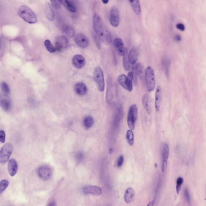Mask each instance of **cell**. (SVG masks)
I'll list each match as a JSON object with an SVG mask.
<instances>
[{"label":"cell","instance_id":"cell-3","mask_svg":"<svg viewBox=\"0 0 206 206\" xmlns=\"http://www.w3.org/2000/svg\"><path fill=\"white\" fill-rule=\"evenodd\" d=\"M145 78L148 92L154 91L156 86L155 73L151 67H147L145 72Z\"/></svg>","mask_w":206,"mask_h":206},{"label":"cell","instance_id":"cell-7","mask_svg":"<svg viewBox=\"0 0 206 206\" xmlns=\"http://www.w3.org/2000/svg\"><path fill=\"white\" fill-rule=\"evenodd\" d=\"M109 20V23L113 27H118L119 25L120 17L118 9L116 7H113L110 10Z\"/></svg>","mask_w":206,"mask_h":206},{"label":"cell","instance_id":"cell-8","mask_svg":"<svg viewBox=\"0 0 206 206\" xmlns=\"http://www.w3.org/2000/svg\"><path fill=\"white\" fill-rule=\"evenodd\" d=\"M169 156V148L168 144L165 143L163 144L162 150V164L161 171L165 173L167 169V161Z\"/></svg>","mask_w":206,"mask_h":206},{"label":"cell","instance_id":"cell-24","mask_svg":"<svg viewBox=\"0 0 206 206\" xmlns=\"http://www.w3.org/2000/svg\"><path fill=\"white\" fill-rule=\"evenodd\" d=\"M123 64L124 68L126 71H129L130 70V62L129 61L128 54V51L126 49H125L124 54L123 55Z\"/></svg>","mask_w":206,"mask_h":206},{"label":"cell","instance_id":"cell-30","mask_svg":"<svg viewBox=\"0 0 206 206\" xmlns=\"http://www.w3.org/2000/svg\"><path fill=\"white\" fill-rule=\"evenodd\" d=\"M126 137L130 145L133 146L134 142V135L132 130H129L127 131L126 134Z\"/></svg>","mask_w":206,"mask_h":206},{"label":"cell","instance_id":"cell-27","mask_svg":"<svg viewBox=\"0 0 206 206\" xmlns=\"http://www.w3.org/2000/svg\"><path fill=\"white\" fill-rule=\"evenodd\" d=\"M1 105L4 110L6 111H9L11 107V101L8 98H3L1 99Z\"/></svg>","mask_w":206,"mask_h":206},{"label":"cell","instance_id":"cell-22","mask_svg":"<svg viewBox=\"0 0 206 206\" xmlns=\"http://www.w3.org/2000/svg\"><path fill=\"white\" fill-rule=\"evenodd\" d=\"M63 32L67 36L69 37H73L75 35V31L73 27L68 25H64L63 26Z\"/></svg>","mask_w":206,"mask_h":206},{"label":"cell","instance_id":"cell-18","mask_svg":"<svg viewBox=\"0 0 206 206\" xmlns=\"http://www.w3.org/2000/svg\"><path fill=\"white\" fill-rule=\"evenodd\" d=\"M18 169V165L15 159H11L8 163V170L9 174L12 176H14L17 173Z\"/></svg>","mask_w":206,"mask_h":206},{"label":"cell","instance_id":"cell-28","mask_svg":"<svg viewBox=\"0 0 206 206\" xmlns=\"http://www.w3.org/2000/svg\"><path fill=\"white\" fill-rule=\"evenodd\" d=\"M61 3L67 8V10L72 12H76V8L71 2L68 0L60 1Z\"/></svg>","mask_w":206,"mask_h":206},{"label":"cell","instance_id":"cell-47","mask_svg":"<svg viewBox=\"0 0 206 206\" xmlns=\"http://www.w3.org/2000/svg\"><path fill=\"white\" fill-rule=\"evenodd\" d=\"M155 201L153 200L152 201L150 202V203H149L147 206H154V205H155Z\"/></svg>","mask_w":206,"mask_h":206},{"label":"cell","instance_id":"cell-35","mask_svg":"<svg viewBox=\"0 0 206 206\" xmlns=\"http://www.w3.org/2000/svg\"><path fill=\"white\" fill-rule=\"evenodd\" d=\"M9 185V182L7 180L3 179L0 182V193L1 194L5 190Z\"/></svg>","mask_w":206,"mask_h":206},{"label":"cell","instance_id":"cell-33","mask_svg":"<svg viewBox=\"0 0 206 206\" xmlns=\"http://www.w3.org/2000/svg\"><path fill=\"white\" fill-rule=\"evenodd\" d=\"M44 45L46 49L50 53H54L56 51V48L54 47L48 39H46L44 41Z\"/></svg>","mask_w":206,"mask_h":206},{"label":"cell","instance_id":"cell-40","mask_svg":"<svg viewBox=\"0 0 206 206\" xmlns=\"http://www.w3.org/2000/svg\"><path fill=\"white\" fill-rule=\"evenodd\" d=\"M184 198L186 200L187 202L188 203H190V196L188 188L184 189Z\"/></svg>","mask_w":206,"mask_h":206},{"label":"cell","instance_id":"cell-17","mask_svg":"<svg viewBox=\"0 0 206 206\" xmlns=\"http://www.w3.org/2000/svg\"><path fill=\"white\" fill-rule=\"evenodd\" d=\"M135 192L132 188H128L126 190L124 195V199L127 203L130 204L134 201Z\"/></svg>","mask_w":206,"mask_h":206},{"label":"cell","instance_id":"cell-26","mask_svg":"<svg viewBox=\"0 0 206 206\" xmlns=\"http://www.w3.org/2000/svg\"><path fill=\"white\" fill-rule=\"evenodd\" d=\"M118 82L125 90H128L127 77L126 75L124 74L120 75L118 78Z\"/></svg>","mask_w":206,"mask_h":206},{"label":"cell","instance_id":"cell-46","mask_svg":"<svg viewBox=\"0 0 206 206\" xmlns=\"http://www.w3.org/2000/svg\"><path fill=\"white\" fill-rule=\"evenodd\" d=\"M174 39L177 41H180L181 39V36L179 35H175V37H174Z\"/></svg>","mask_w":206,"mask_h":206},{"label":"cell","instance_id":"cell-38","mask_svg":"<svg viewBox=\"0 0 206 206\" xmlns=\"http://www.w3.org/2000/svg\"><path fill=\"white\" fill-rule=\"evenodd\" d=\"M1 88L4 93L7 95L10 93V89L7 84L5 82H3L1 84Z\"/></svg>","mask_w":206,"mask_h":206},{"label":"cell","instance_id":"cell-32","mask_svg":"<svg viewBox=\"0 0 206 206\" xmlns=\"http://www.w3.org/2000/svg\"><path fill=\"white\" fill-rule=\"evenodd\" d=\"M94 120L92 117L87 116L84 118V124L86 128H90L93 126L94 124Z\"/></svg>","mask_w":206,"mask_h":206},{"label":"cell","instance_id":"cell-45","mask_svg":"<svg viewBox=\"0 0 206 206\" xmlns=\"http://www.w3.org/2000/svg\"><path fill=\"white\" fill-rule=\"evenodd\" d=\"M47 206H56V204L54 201H52L49 203Z\"/></svg>","mask_w":206,"mask_h":206},{"label":"cell","instance_id":"cell-1","mask_svg":"<svg viewBox=\"0 0 206 206\" xmlns=\"http://www.w3.org/2000/svg\"><path fill=\"white\" fill-rule=\"evenodd\" d=\"M93 27L96 34L106 44L111 43V36L110 32L104 24L100 16L95 13L93 17Z\"/></svg>","mask_w":206,"mask_h":206},{"label":"cell","instance_id":"cell-14","mask_svg":"<svg viewBox=\"0 0 206 206\" xmlns=\"http://www.w3.org/2000/svg\"><path fill=\"white\" fill-rule=\"evenodd\" d=\"M113 97V85L111 79L108 78L107 80V88L106 91V100L107 104H110Z\"/></svg>","mask_w":206,"mask_h":206},{"label":"cell","instance_id":"cell-5","mask_svg":"<svg viewBox=\"0 0 206 206\" xmlns=\"http://www.w3.org/2000/svg\"><path fill=\"white\" fill-rule=\"evenodd\" d=\"M93 78L97 84L99 91L103 92L105 89V82L103 72L100 67H97L95 69Z\"/></svg>","mask_w":206,"mask_h":206},{"label":"cell","instance_id":"cell-9","mask_svg":"<svg viewBox=\"0 0 206 206\" xmlns=\"http://www.w3.org/2000/svg\"><path fill=\"white\" fill-rule=\"evenodd\" d=\"M37 174L39 178L44 180L50 179L52 175L51 169L47 166H41L37 170Z\"/></svg>","mask_w":206,"mask_h":206},{"label":"cell","instance_id":"cell-25","mask_svg":"<svg viewBox=\"0 0 206 206\" xmlns=\"http://www.w3.org/2000/svg\"><path fill=\"white\" fill-rule=\"evenodd\" d=\"M45 13L47 18L48 20L52 21L54 17V12L50 5L49 3L46 4L45 6Z\"/></svg>","mask_w":206,"mask_h":206},{"label":"cell","instance_id":"cell-4","mask_svg":"<svg viewBox=\"0 0 206 206\" xmlns=\"http://www.w3.org/2000/svg\"><path fill=\"white\" fill-rule=\"evenodd\" d=\"M137 107L136 104H133L129 107L127 116L128 125L131 130L134 129L135 124L137 118Z\"/></svg>","mask_w":206,"mask_h":206},{"label":"cell","instance_id":"cell-6","mask_svg":"<svg viewBox=\"0 0 206 206\" xmlns=\"http://www.w3.org/2000/svg\"><path fill=\"white\" fill-rule=\"evenodd\" d=\"M13 145L10 143L5 144L1 149L0 152V162L1 163H5L10 159V156L13 152Z\"/></svg>","mask_w":206,"mask_h":206},{"label":"cell","instance_id":"cell-2","mask_svg":"<svg viewBox=\"0 0 206 206\" xmlns=\"http://www.w3.org/2000/svg\"><path fill=\"white\" fill-rule=\"evenodd\" d=\"M18 14L19 16L27 23L33 24L37 22L36 15L27 6H21L18 10Z\"/></svg>","mask_w":206,"mask_h":206},{"label":"cell","instance_id":"cell-20","mask_svg":"<svg viewBox=\"0 0 206 206\" xmlns=\"http://www.w3.org/2000/svg\"><path fill=\"white\" fill-rule=\"evenodd\" d=\"M74 90L77 94L80 95H85L88 92L87 86L84 83H79L75 85Z\"/></svg>","mask_w":206,"mask_h":206},{"label":"cell","instance_id":"cell-23","mask_svg":"<svg viewBox=\"0 0 206 206\" xmlns=\"http://www.w3.org/2000/svg\"><path fill=\"white\" fill-rule=\"evenodd\" d=\"M133 10L137 16H139L141 14V7L139 1H129Z\"/></svg>","mask_w":206,"mask_h":206},{"label":"cell","instance_id":"cell-29","mask_svg":"<svg viewBox=\"0 0 206 206\" xmlns=\"http://www.w3.org/2000/svg\"><path fill=\"white\" fill-rule=\"evenodd\" d=\"M169 65H170V62L168 58H165L163 59L162 60V66L165 75L167 78H169Z\"/></svg>","mask_w":206,"mask_h":206},{"label":"cell","instance_id":"cell-12","mask_svg":"<svg viewBox=\"0 0 206 206\" xmlns=\"http://www.w3.org/2000/svg\"><path fill=\"white\" fill-rule=\"evenodd\" d=\"M72 63L75 67L78 69H82L85 66L86 61L83 56L77 54L73 57Z\"/></svg>","mask_w":206,"mask_h":206},{"label":"cell","instance_id":"cell-13","mask_svg":"<svg viewBox=\"0 0 206 206\" xmlns=\"http://www.w3.org/2000/svg\"><path fill=\"white\" fill-rule=\"evenodd\" d=\"M114 44L119 55L123 56L125 49L124 48V44L122 39L119 37L115 38L114 42Z\"/></svg>","mask_w":206,"mask_h":206},{"label":"cell","instance_id":"cell-31","mask_svg":"<svg viewBox=\"0 0 206 206\" xmlns=\"http://www.w3.org/2000/svg\"><path fill=\"white\" fill-rule=\"evenodd\" d=\"M133 80L132 72H129L127 77V83L128 91L132 92L133 90Z\"/></svg>","mask_w":206,"mask_h":206},{"label":"cell","instance_id":"cell-19","mask_svg":"<svg viewBox=\"0 0 206 206\" xmlns=\"http://www.w3.org/2000/svg\"><path fill=\"white\" fill-rule=\"evenodd\" d=\"M139 50L136 48H133L130 51L128 54V58L130 63L134 65L136 63L139 57Z\"/></svg>","mask_w":206,"mask_h":206},{"label":"cell","instance_id":"cell-42","mask_svg":"<svg viewBox=\"0 0 206 206\" xmlns=\"http://www.w3.org/2000/svg\"><path fill=\"white\" fill-rule=\"evenodd\" d=\"M5 140V133L3 131H0V141L1 143H4Z\"/></svg>","mask_w":206,"mask_h":206},{"label":"cell","instance_id":"cell-41","mask_svg":"<svg viewBox=\"0 0 206 206\" xmlns=\"http://www.w3.org/2000/svg\"><path fill=\"white\" fill-rule=\"evenodd\" d=\"M124 161V158L122 155H120L118 157L116 165L118 167H120L122 165Z\"/></svg>","mask_w":206,"mask_h":206},{"label":"cell","instance_id":"cell-48","mask_svg":"<svg viewBox=\"0 0 206 206\" xmlns=\"http://www.w3.org/2000/svg\"><path fill=\"white\" fill-rule=\"evenodd\" d=\"M109 1H108V0H106V1H105V0H104V1H102V3L104 4H107L108 3Z\"/></svg>","mask_w":206,"mask_h":206},{"label":"cell","instance_id":"cell-44","mask_svg":"<svg viewBox=\"0 0 206 206\" xmlns=\"http://www.w3.org/2000/svg\"><path fill=\"white\" fill-rule=\"evenodd\" d=\"M84 157V155L82 153H78L76 155V158L78 161H80L83 159Z\"/></svg>","mask_w":206,"mask_h":206},{"label":"cell","instance_id":"cell-15","mask_svg":"<svg viewBox=\"0 0 206 206\" xmlns=\"http://www.w3.org/2000/svg\"><path fill=\"white\" fill-rule=\"evenodd\" d=\"M55 43L57 49L60 50L67 48L68 46L69 41L64 36H59L56 40Z\"/></svg>","mask_w":206,"mask_h":206},{"label":"cell","instance_id":"cell-16","mask_svg":"<svg viewBox=\"0 0 206 206\" xmlns=\"http://www.w3.org/2000/svg\"><path fill=\"white\" fill-rule=\"evenodd\" d=\"M161 98H162V90L161 87H157L155 95V108L157 112H159L161 107Z\"/></svg>","mask_w":206,"mask_h":206},{"label":"cell","instance_id":"cell-10","mask_svg":"<svg viewBox=\"0 0 206 206\" xmlns=\"http://www.w3.org/2000/svg\"><path fill=\"white\" fill-rule=\"evenodd\" d=\"M83 191L86 194L99 196L102 193V189L99 187L95 186H88L83 188Z\"/></svg>","mask_w":206,"mask_h":206},{"label":"cell","instance_id":"cell-34","mask_svg":"<svg viewBox=\"0 0 206 206\" xmlns=\"http://www.w3.org/2000/svg\"><path fill=\"white\" fill-rule=\"evenodd\" d=\"M135 67L138 75L141 80H143L144 78L143 68V65L140 63H138Z\"/></svg>","mask_w":206,"mask_h":206},{"label":"cell","instance_id":"cell-36","mask_svg":"<svg viewBox=\"0 0 206 206\" xmlns=\"http://www.w3.org/2000/svg\"><path fill=\"white\" fill-rule=\"evenodd\" d=\"M183 182L182 177H179L176 180V191L177 194H179L181 190L182 185Z\"/></svg>","mask_w":206,"mask_h":206},{"label":"cell","instance_id":"cell-37","mask_svg":"<svg viewBox=\"0 0 206 206\" xmlns=\"http://www.w3.org/2000/svg\"><path fill=\"white\" fill-rule=\"evenodd\" d=\"M132 73L133 74V78L134 84L135 86H136L137 84V73L136 67H132Z\"/></svg>","mask_w":206,"mask_h":206},{"label":"cell","instance_id":"cell-11","mask_svg":"<svg viewBox=\"0 0 206 206\" xmlns=\"http://www.w3.org/2000/svg\"><path fill=\"white\" fill-rule=\"evenodd\" d=\"M75 41L77 45L82 48H86L89 46V40L84 34H79L76 35Z\"/></svg>","mask_w":206,"mask_h":206},{"label":"cell","instance_id":"cell-39","mask_svg":"<svg viewBox=\"0 0 206 206\" xmlns=\"http://www.w3.org/2000/svg\"><path fill=\"white\" fill-rule=\"evenodd\" d=\"M51 3L53 7L56 9H59L61 7L62 3L60 1H51Z\"/></svg>","mask_w":206,"mask_h":206},{"label":"cell","instance_id":"cell-21","mask_svg":"<svg viewBox=\"0 0 206 206\" xmlns=\"http://www.w3.org/2000/svg\"><path fill=\"white\" fill-rule=\"evenodd\" d=\"M142 102L143 106L146 112L148 114H151V110L149 103V98L148 94H145L143 95L142 98Z\"/></svg>","mask_w":206,"mask_h":206},{"label":"cell","instance_id":"cell-43","mask_svg":"<svg viewBox=\"0 0 206 206\" xmlns=\"http://www.w3.org/2000/svg\"><path fill=\"white\" fill-rule=\"evenodd\" d=\"M176 27L179 29V30H181V31H184L185 30V26L182 23H177V25H176Z\"/></svg>","mask_w":206,"mask_h":206}]
</instances>
